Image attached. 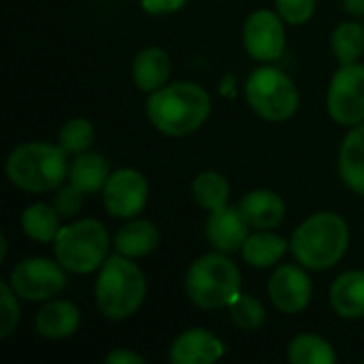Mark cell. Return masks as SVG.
Listing matches in <instances>:
<instances>
[{
	"instance_id": "cell-1",
	"label": "cell",
	"mask_w": 364,
	"mask_h": 364,
	"mask_svg": "<svg viewBox=\"0 0 364 364\" xmlns=\"http://www.w3.org/2000/svg\"><path fill=\"white\" fill-rule=\"evenodd\" d=\"M145 111L158 132L166 136H188L207 122L211 96L194 81H175L151 92Z\"/></svg>"
},
{
	"instance_id": "cell-2",
	"label": "cell",
	"mask_w": 364,
	"mask_h": 364,
	"mask_svg": "<svg viewBox=\"0 0 364 364\" xmlns=\"http://www.w3.org/2000/svg\"><path fill=\"white\" fill-rule=\"evenodd\" d=\"M350 228L339 213L318 211L301 222L290 239V252L309 271L333 269L346 256Z\"/></svg>"
},
{
	"instance_id": "cell-3",
	"label": "cell",
	"mask_w": 364,
	"mask_h": 364,
	"mask_svg": "<svg viewBox=\"0 0 364 364\" xmlns=\"http://www.w3.org/2000/svg\"><path fill=\"white\" fill-rule=\"evenodd\" d=\"M147 294L145 273L132 258L115 254L105 260L96 277V307L109 320H128L132 318Z\"/></svg>"
},
{
	"instance_id": "cell-4",
	"label": "cell",
	"mask_w": 364,
	"mask_h": 364,
	"mask_svg": "<svg viewBox=\"0 0 364 364\" xmlns=\"http://www.w3.org/2000/svg\"><path fill=\"white\" fill-rule=\"evenodd\" d=\"M66 151L45 141H28L17 145L6 158L9 181L23 192L41 194L58 190L68 177Z\"/></svg>"
},
{
	"instance_id": "cell-5",
	"label": "cell",
	"mask_w": 364,
	"mask_h": 364,
	"mask_svg": "<svg viewBox=\"0 0 364 364\" xmlns=\"http://www.w3.org/2000/svg\"><path fill=\"white\" fill-rule=\"evenodd\" d=\"M186 294L198 309L230 307L241 294V271L224 252L205 254L186 273Z\"/></svg>"
},
{
	"instance_id": "cell-6",
	"label": "cell",
	"mask_w": 364,
	"mask_h": 364,
	"mask_svg": "<svg viewBox=\"0 0 364 364\" xmlns=\"http://www.w3.org/2000/svg\"><path fill=\"white\" fill-rule=\"evenodd\" d=\"M109 245L111 241L105 224L85 218L60 228L53 239V256L68 273L87 275L105 264Z\"/></svg>"
},
{
	"instance_id": "cell-7",
	"label": "cell",
	"mask_w": 364,
	"mask_h": 364,
	"mask_svg": "<svg viewBox=\"0 0 364 364\" xmlns=\"http://www.w3.org/2000/svg\"><path fill=\"white\" fill-rule=\"evenodd\" d=\"M245 98L254 113L267 122H286L301 105L296 83L277 66L256 68L245 81Z\"/></svg>"
},
{
	"instance_id": "cell-8",
	"label": "cell",
	"mask_w": 364,
	"mask_h": 364,
	"mask_svg": "<svg viewBox=\"0 0 364 364\" xmlns=\"http://www.w3.org/2000/svg\"><path fill=\"white\" fill-rule=\"evenodd\" d=\"M9 284L13 292L30 303H45L60 294L66 286V269L49 258H23L11 269Z\"/></svg>"
},
{
	"instance_id": "cell-9",
	"label": "cell",
	"mask_w": 364,
	"mask_h": 364,
	"mask_svg": "<svg viewBox=\"0 0 364 364\" xmlns=\"http://www.w3.org/2000/svg\"><path fill=\"white\" fill-rule=\"evenodd\" d=\"M328 115L341 126L364 122V64H341L333 75L326 94Z\"/></svg>"
},
{
	"instance_id": "cell-10",
	"label": "cell",
	"mask_w": 364,
	"mask_h": 364,
	"mask_svg": "<svg viewBox=\"0 0 364 364\" xmlns=\"http://www.w3.org/2000/svg\"><path fill=\"white\" fill-rule=\"evenodd\" d=\"M149 198V183L134 168L113 171L102 188V205L109 215L119 220L136 218Z\"/></svg>"
},
{
	"instance_id": "cell-11",
	"label": "cell",
	"mask_w": 364,
	"mask_h": 364,
	"mask_svg": "<svg viewBox=\"0 0 364 364\" xmlns=\"http://www.w3.org/2000/svg\"><path fill=\"white\" fill-rule=\"evenodd\" d=\"M245 51L258 62H275L286 49V21L273 11H254L243 23Z\"/></svg>"
},
{
	"instance_id": "cell-12",
	"label": "cell",
	"mask_w": 364,
	"mask_h": 364,
	"mask_svg": "<svg viewBox=\"0 0 364 364\" xmlns=\"http://www.w3.org/2000/svg\"><path fill=\"white\" fill-rule=\"evenodd\" d=\"M269 296L273 305L288 316L301 314L309 307L311 303V279L305 271V267L296 264H282L275 269V273L269 279Z\"/></svg>"
},
{
	"instance_id": "cell-13",
	"label": "cell",
	"mask_w": 364,
	"mask_h": 364,
	"mask_svg": "<svg viewBox=\"0 0 364 364\" xmlns=\"http://www.w3.org/2000/svg\"><path fill=\"white\" fill-rule=\"evenodd\" d=\"M250 224L243 218L239 207H222L215 211H209V220L205 226V235L209 243L224 254H235L241 252L247 237H250Z\"/></svg>"
},
{
	"instance_id": "cell-14",
	"label": "cell",
	"mask_w": 364,
	"mask_h": 364,
	"mask_svg": "<svg viewBox=\"0 0 364 364\" xmlns=\"http://www.w3.org/2000/svg\"><path fill=\"white\" fill-rule=\"evenodd\" d=\"M226 354V346L207 328L183 331L168 350L173 364H211Z\"/></svg>"
},
{
	"instance_id": "cell-15",
	"label": "cell",
	"mask_w": 364,
	"mask_h": 364,
	"mask_svg": "<svg viewBox=\"0 0 364 364\" xmlns=\"http://www.w3.org/2000/svg\"><path fill=\"white\" fill-rule=\"evenodd\" d=\"M81 326V311L70 301H47L36 318H34V333L43 339L60 341L73 337Z\"/></svg>"
},
{
	"instance_id": "cell-16",
	"label": "cell",
	"mask_w": 364,
	"mask_h": 364,
	"mask_svg": "<svg viewBox=\"0 0 364 364\" xmlns=\"http://www.w3.org/2000/svg\"><path fill=\"white\" fill-rule=\"evenodd\" d=\"M239 209H241L243 218L247 220V224L256 230H271V228L279 226L286 218V203L273 190L247 192L241 198Z\"/></svg>"
},
{
	"instance_id": "cell-17",
	"label": "cell",
	"mask_w": 364,
	"mask_h": 364,
	"mask_svg": "<svg viewBox=\"0 0 364 364\" xmlns=\"http://www.w3.org/2000/svg\"><path fill=\"white\" fill-rule=\"evenodd\" d=\"M331 307L343 320L364 318V271H346L333 282Z\"/></svg>"
},
{
	"instance_id": "cell-18",
	"label": "cell",
	"mask_w": 364,
	"mask_h": 364,
	"mask_svg": "<svg viewBox=\"0 0 364 364\" xmlns=\"http://www.w3.org/2000/svg\"><path fill=\"white\" fill-rule=\"evenodd\" d=\"M171 55L162 47H147L132 60V81L141 92H156L171 77Z\"/></svg>"
},
{
	"instance_id": "cell-19",
	"label": "cell",
	"mask_w": 364,
	"mask_h": 364,
	"mask_svg": "<svg viewBox=\"0 0 364 364\" xmlns=\"http://www.w3.org/2000/svg\"><path fill=\"white\" fill-rule=\"evenodd\" d=\"M339 177L352 192L364 196V122L352 126L341 143Z\"/></svg>"
},
{
	"instance_id": "cell-20",
	"label": "cell",
	"mask_w": 364,
	"mask_h": 364,
	"mask_svg": "<svg viewBox=\"0 0 364 364\" xmlns=\"http://www.w3.org/2000/svg\"><path fill=\"white\" fill-rule=\"evenodd\" d=\"M160 243V232L154 222L149 220H132L122 226L113 239L115 252L126 258H145L149 256Z\"/></svg>"
},
{
	"instance_id": "cell-21",
	"label": "cell",
	"mask_w": 364,
	"mask_h": 364,
	"mask_svg": "<svg viewBox=\"0 0 364 364\" xmlns=\"http://www.w3.org/2000/svg\"><path fill=\"white\" fill-rule=\"evenodd\" d=\"M109 162L105 156L96 151H83L75 156V160L68 166V181L79 188L83 194H96L105 188L109 179Z\"/></svg>"
},
{
	"instance_id": "cell-22",
	"label": "cell",
	"mask_w": 364,
	"mask_h": 364,
	"mask_svg": "<svg viewBox=\"0 0 364 364\" xmlns=\"http://www.w3.org/2000/svg\"><path fill=\"white\" fill-rule=\"evenodd\" d=\"M288 250H290V243L282 235H275L271 230H256L254 235L247 237L241 254L250 267L269 269L277 264L286 256Z\"/></svg>"
},
{
	"instance_id": "cell-23",
	"label": "cell",
	"mask_w": 364,
	"mask_h": 364,
	"mask_svg": "<svg viewBox=\"0 0 364 364\" xmlns=\"http://www.w3.org/2000/svg\"><path fill=\"white\" fill-rule=\"evenodd\" d=\"M60 213L53 205L47 203H34L28 205L21 213V230L28 239L38 243H53V239L60 232Z\"/></svg>"
},
{
	"instance_id": "cell-24",
	"label": "cell",
	"mask_w": 364,
	"mask_h": 364,
	"mask_svg": "<svg viewBox=\"0 0 364 364\" xmlns=\"http://www.w3.org/2000/svg\"><path fill=\"white\" fill-rule=\"evenodd\" d=\"M192 196L198 207L207 211H215L228 205L230 186L226 177L218 171H203L192 181Z\"/></svg>"
},
{
	"instance_id": "cell-25",
	"label": "cell",
	"mask_w": 364,
	"mask_h": 364,
	"mask_svg": "<svg viewBox=\"0 0 364 364\" xmlns=\"http://www.w3.org/2000/svg\"><path fill=\"white\" fill-rule=\"evenodd\" d=\"M288 360L292 364H335L337 354L324 337L303 333L290 341Z\"/></svg>"
},
{
	"instance_id": "cell-26",
	"label": "cell",
	"mask_w": 364,
	"mask_h": 364,
	"mask_svg": "<svg viewBox=\"0 0 364 364\" xmlns=\"http://www.w3.org/2000/svg\"><path fill=\"white\" fill-rule=\"evenodd\" d=\"M331 49L339 64H354L364 53V26L358 21H343L331 34Z\"/></svg>"
},
{
	"instance_id": "cell-27",
	"label": "cell",
	"mask_w": 364,
	"mask_h": 364,
	"mask_svg": "<svg viewBox=\"0 0 364 364\" xmlns=\"http://www.w3.org/2000/svg\"><path fill=\"white\" fill-rule=\"evenodd\" d=\"M94 126L83 119V117H75L70 122H66L58 134V145L68 154V156H79L83 151H87L94 143Z\"/></svg>"
},
{
	"instance_id": "cell-28",
	"label": "cell",
	"mask_w": 364,
	"mask_h": 364,
	"mask_svg": "<svg viewBox=\"0 0 364 364\" xmlns=\"http://www.w3.org/2000/svg\"><path fill=\"white\" fill-rule=\"evenodd\" d=\"M230 309V320L237 328L245 333H256L264 320H267V309L264 305L252 296V294H239V299L228 307Z\"/></svg>"
},
{
	"instance_id": "cell-29",
	"label": "cell",
	"mask_w": 364,
	"mask_h": 364,
	"mask_svg": "<svg viewBox=\"0 0 364 364\" xmlns=\"http://www.w3.org/2000/svg\"><path fill=\"white\" fill-rule=\"evenodd\" d=\"M9 279L0 282V339H9L19 324V305Z\"/></svg>"
},
{
	"instance_id": "cell-30",
	"label": "cell",
	"mask_w": 364,
	"mask_h": 364,
	"mask_svg": "<svg viewBox=\"0 0 364 364\" xmlns=\"http://www.w3.org/2000/svg\"><path fill=\"white\" fill-rule=\"evenodd\" d=\"M316 2L318 0H275V6L286 23L301 26L311 19L316 11Z\"/></svg>"
},
{
	"instance_id": "cell-31",
	"label": "cell",
	"mask_w": 364,
	"mask_h": 364,
	"mask_svg": "<svg viewBox=\"0 0 364 364\" xmlns=\"http://www.w3.org/2000/svg\"><path fill=\"white\" fill-rule=\"evenodd\" d=\"M81 205H83V192L79 188H75L70 181L66 186L58 188V192L53 196V207L60 213V218H64V220L75 218L79 213Z\"/></svg>"
},
{
	"instance_id": "cell-32",
	"label": "cell",
	"mask_w": 364,
	"mask_h": 364,
	"mask_svg": "<svg viewBox=\"0 0 364 364\" xmlns=\"http://www.w3.org/2000/svg\"><path fill=\"white\" fill-rule=\"evenodd\" d=\"M188 0H141V6L149 15H168L186 6Z\"/></svg>"
},
{
	"instance_id": "cell-33",
	"label": "cell",
	"mask_w": 364,
	"mask_h": 364,
	"mask_svg": "<svg viewBox=\"0 0 364 364\" xmlns=\"http://www.w3.org/2000/svg\"><path fill=\"white\" fill-rule=\"evenodd\" d=\"M105 363L107 364H145V358H143V356H139V354H136V352H132V350L117 348V350H113V352H109V354H107Z\"/></svg>"
},
{
	"instance_id": "cell-34",
	"label": "cell",
	"mask_w": 364,
	"mask_h": 364,
	"mask_svg": "<svg viewBox=\"0 0 364 364\" xmlns=\"http://www.w3.org/2000/svg\"><path fill=\"white\" fill-rule=\"evenodd\" d=\"M343 6L352 15H364V0H343Z\"/></svg>"
},
{
	"instance_id": "cell-35",
	"label": "cell",
	"mask_w": 364,
	"mask_h": 364,
	"mask_svg": "<svg viewBox=\"0 0 364 364\" xmlns=\"http://www.w3.org/2000/svg\"><path fill=\"white\" fill-rule=\"evenodd\" d=\"M4 258H6V237L0 235V260H4Z\"/></svg>"
}]
</instances>
